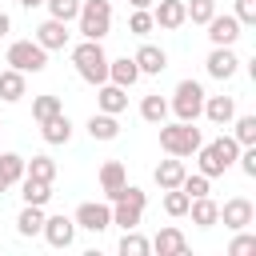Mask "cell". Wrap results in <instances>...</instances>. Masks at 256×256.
Returning <instances> with one entry per match:
<instances>
[{"instance_id": "obj_1", "label": "cell", "mask_w": 256, "mask_h": 256, "mask_svg": "<svg viewBox=\"0 0 256 256\" xmlns=\"http://www.w3.org/2000/svg\"><path fill=\"white\" fill-rule=\"evenodd\" d=\"M72 64H76V76L84 84H104L108 80V52L100 40H80L72 48Z\"/></svg>"}, {"instance_id": "obj_2", "label": "cell", "mask_w": 256, "mask_h": 256, "mask_svg": "<svg viewBox=\"0 0 256 256\" xmlns=\"http://www.w3.org/2000/svg\"><path fill=\"white\" fill-rule=\"evenodd\" d=\"M76 24L84 40H104L112 32V0H80Z\"/></svg>"}, {"instance_id": "obj_3", "label": "cell", "mask_w": 256, "mask_h": 256, "mask_svg": "<svg viewBox=\"0 0 256 256\" xmlns=\"http://www.w3.org/2000/svg\"><path fill=\"white\" fill-rule=\"evenodd\" d=\"M200 144H204V136H200L196 124H188V120L160 124V148H164L168 156H192Z\"/></svg>"}, {"instance_id": "obj_4", "label": "cell", "mask_w": 256, "mask_h": 256, "mask_svg": "<svg viewBox=\"0 0 256 256\" xmlns=\"http://www.w3.org/2000/svg\"><path fill=\"white\" fill-rule=\"evenodd\" d=\"M204 96H208V92H204L200 80H180L176 92H172V100H168V112H176V120L196 124L200 112H204Z\"/></svg>"}, {"instance_id": "obj_5", "label": "cell", "mask_w": 256, "mask_h": 256, "mask_svg": "<svg viewBox=\"0 0 256 256\" xmlns=\"http://www.w3.org/2000/svg\"><path fill=\"white\" fill-rule=\"evenodd\" d=\"M4 60H8V68H16V72H44L48 68V52L36 44V40H12L8 44V52H4Z\"/></svg>"}, {"instance_id": "obj_6", "label": "cell", "mask_w": 256, "mask_h": 256, "mask_svg": "<svg viewBox=\"0 0 256 256\" xmlns=\"http://www.w3.org/2000/svg\"><path fill=\"white\" fill-rule=\"evenodd\" d=\"M76 228H84V232H104V228H112V204L104 200H84L80 208H76Z\"/></svg>"}, {"instance_id": "obj_7", "label": "cell", "mask_w": 256, "mask_h": 256, "mask_svg": "<svg viewBox=\"0 0 256 256\" xmlns=\"http://www.w3.org/2000/svg\"><path fill=\"white\" fill-rule=\"evenodd\" d=\"M252 220H256L252 200H248V196H232V200H224V204H220V220H216V224H224V228L240 232V228H248Z\"/></svg>"}, {"instance_id": "obj_8", "label": "cell", "mask_w": 256, "mask_h": 256, "mask_svg": "<svg viewBox=\"0 0 256 256\" xmlns=\"http://www.w3.org/2000/svg\"><path fill=\"white\" fill-rule=\"evenodd\" d=\"M40 236L52 244V248H72V240H76V220L72 216H44V228H40Z\"/></svg>"}, {"instance_id": "obj_9", "label": "cell", "mask_w": 256, "mask_h": 256, "mask_svg": "<svg viewBox=\"0 0 256 256\" xmlns=\"http://www.w3.org/2000/svg\"><path fill=\"white\" fill-rule=\"evenodd\" d=\"M204 28H208V40H212V44H224V48H232V44L240 40V28H244V24H240L232 12H224V16H220V12H212V20H208Z\"/></svg>"}, {"instance_id": "obj_10", "label": "cell", "mask_w": 256, "mask_h": 256, "mask_svg": "<svg viewBox=\"0 0 256 256\" xmlns=\"http://www.w3.org/2000/svg\"><path fill=\"white\" fill-rule=\"evenodd\" d=\"M204 68H208V76H212V80H232V76H236V68H240V60H236V52H232V48L212 44V52H208Z\"/></svg>"}, {"instance_id": "obj_11", "label": "cell", "mask_w": 256, "mask_h": 256, "mask_svg": "<svg viewBox=\"0 0 256 256\" xmlns=\"http://www.w3.org/2000/svg\"><path fill=\"white\" fill-rule=\"evenodd\" d=\"M32 40H36V44H40L44 52H60V48H68V24H64V20H52V16H48V20H44V24L36 28V36H32Z\"/></svg>"}, {"instance_id": "obj_12", "label": "cell", "mask_w": 256, "mask_h": 256, "mask_svg": "<svg viewBox=\"0 0 256 256\" xmlns=\"http://www.w3.org/2000/svg\"><path fill=\"white\" fill-rule=\"evenodd\" d=\"M152 20H156V28H164V32H176V28H184V24H188L184 0H160V4L152 8Z\"/></svg>"}, {"instance_id": "obj_13", "label": "cell", "mask_w": 256, "mask_h": 256, "mask_svg": "<svg viewBox=\"0 0 256 256\" xmlns=\"http://www.w3.org/2000/svg\"><path fill=\"white\" fill-rule=\"evenodd\" d=\"M100 92H96V112H112V116H120L124 108H128V88H120V84H112V80H104V84H96Z\"/></svg>"}, {"instance_id": "obj_14", "label": "cell", "mask_w": 256, "mask_h": 256, "mask_svg": "<svg viewBox=\"0 0 256 256\" xmlns=\"http://www.w3.org/2000/svg\"><path fill=\"white\" fill-rule=\"evenodd\" d=\"M132 60H136L140 76H160V72L168 68V52H164V48H156V44H140Z\"/></svg>"}, {"instance_id": "obj_15", "label": "cell", "mask_w": 256, "mask_h": 256, "mask_svg": "<svg viewBox=\"0 0 256 256\" xmlns=\"http://www.w3.org/2000/svg\"><path fill=\"white\" fill-rule=\"evenodd\" d=\"M152 252H160V256H184V252H188V236L168 224V228H160V232L152 236Z\"/></svg>"}, {"instance_id": "obj_16", "label": "cell", "mask_w": 256, "mask_h": 256, "mask_svg": "<svg viewBox=\"0 0 256 256\" xmlns=\"http://www.w3.org/2000/svg\"><path fill=\"white\" fill-rule=\"evenodd\" d=\"M184 156H168V160H160L156 168H152V180L160 184V192L164 188H180V180H184Z\"/></svg>"}, {"instance_id": "obj_17", "label": "cell", "mask_w": 256, "mask_h": 256, "mask_svg": "<svg viewBox=\"0 0 256 256\" xmlns=\"http://www.w3.org/2000/svg\"><path fill=\"white\" fill-rule=\"evenodd\" d=\"M128 184V172H124V164L120 160H104L100 164V188H104V196H108V204L116 200V192Z\"/></svg>"}, {"instance_id": "obj_18", "label": "cell", "mask_w": 256, "mask_h": 256, "mask_svg": "<svg viewBox=\"0 0 256 256\" xmlns=\"http://www.w3.org/2000/svg\"><path fill=\"white\" fill-rule=\"evenodd\" d=\"M200 116H208L212 124H232V116H236V100L232 96H204V112Z\"/></svg>"}, {"instance_id": "obj_19", "label": "cell", "mask_w": 256, "mask_h": 256, "mask_svg": "<svg viewBox=\"0 0 256 256\" xmlns=\"http://www.w3.org/2000/svg\"><path fill=\"white\" fill-rule=\"evenodd\" d=\"M84 128H88V136H92V140H104V144L120 136V120H116L112 112H92Z\"/></svg>"}, {"instance_id": "obj_20", "label": "cell", "mask_w": 256, "mask_h": 256, "mask_svg": "<svg viewBox=\"0 0 256 256\" xmlns=\"http://www.w3.org/2000/svg\"><path fill=\"white\" fill-rule=\"evenodd\" d=\"M188 216H192L196 228H212L220 220V204L212 196H196V200H188Z\"/></svg>"}, {"instance_id": "obj_21", "label": "cell", "mask_w": 256, "mask_h": 256, "mask_svg": "<svg viewBox=\"0 0 256 256\" xmlns=\"http://www.w3.org/2000/svg\"><path fill=\"white\" fill-rule=\"evenodd\" d=\"M108 80H112V84H120V88H132V84L140 80V68H136V60H132V56L108 60Z\"/></svg>"}, {"instance_id": "obj_22", "label": "cell", "mask_w": 256, "mask_h": 256, "mask_svg": "<svg viewBox=\"0 0 256 256\" xmlns=\"http://www.w3.org/2000/svg\"><path fill=\"white\" fill-rule=\"evenodd\" d=\"M40 136H44V144H68V140H72V120H68L64 112H56L52 120L40 124Z\"/></svg>"}, {"instance_id": "obj_23", "label": "cell", "mask_w": 256, "mask_h": 256, "mask_svg": "<svg viewBox=\"0 0 256 256\" xmlns=\"http://www.w3.org/2000/svg\"><path fill=\"white\" fill-rule=\"evenodd\" d=\"M24 92H28V84H24V72H16V68H4V72H0V100H4V104H16V100H24Z\"/></svg>"}, {"instance_id": "obj_24", "label": "cell", "mask_w": 256, "mask_h": 256, "mask_svg": "<svg viewBox=\"0 0 256 256\" xmlns=\"http://www.w3.org/2000/svg\"><path fill=\"white\" fill-rule=\"evenodd\" d=\"M192 156H196V164H200V172H204L208 180H216V176H224V172H228V164L220 160V152H216L212 144H200Z\"/></svg>"}, {"instance_id": "obj_25", "label": "cell", "mask_w": 256, "mask_h": 256, "mask_svg": "<svg viewBox=\"0 0 256 256\" xmlns=\"http://www.w3.org/2000/svg\"><path fill=\"white\" fill-rule=\"evenodd\" d=\"M40 228H44V208L40 204H24V212L16 216V232L24 240H32V236H40Z\"/></svg>"}, {"instance_id": "obj_26", "label": "cell", "mask_w": 256, "mask_h": 256, "mask_svg": "<svg viewBox=\"0 0 256 256\" xmlns=\"http://www.w3.org/2000/svg\"><path fill=\"white\" fill-rule=\"evenodd\" d=\"M20 196H24V204H48L52 200V184L48 180H36V176H24L20 180Z\"/></svg>"}, {"instance_id": "obj_27", "label": "cell", "mask_w": 256, "mask_h": 256, "mask_svg": "<svg viewBox=\"0 0 256 256\" xmlns=\"http://www.w3.org/2000/svg\"><path fill=\"white\" fill-rule=\"evenodd\" d=\"M140 216H144L140 204H132V200H112V224H116V228H140Z\"/></svg>"}, {"instance_id": "obj_28", "label": "cell", "mask_w": 256, "mask_h": 256, "mask_svg": "<svg viewBox=\"0 0 256 256\" xmlns=\"http://www.w3.org/2000/svg\"><path fill=\"white\" fill-rule=\"evenodd\" d=\"M56 112H64V100H60V96H52V92H44V96H32V120H36V124L52 120Z\"/></svg>"}, {"instance_id": "obj_29", "label": "cell", "mask_w": 256, "mask_h": 256, "mask_svg": "<svg viewBox=\"0 0 256 256\" xmlns=\"http://www.w3.org/2000/svg\"><path fill=\"white\" fill-rule=\"evenodd\" d=\"M140 116H144L148 124H164V120H168V100H164L160 92L144 96V100H140Z\"/></svg>"}, {"instance_id": "obj_30", "label": "cell", "mask_w": 256, "mask_h": 256, "mask_svg": "<svg viewBox=\"0 0 256 256\" xmlns=\"http://www.w3.org/2000/svg\"><path fill=\"white\" fill-rule=\"evenodd\" d=\"M152 252V240H144L136 228H124L120 236V256H148Z\"/></svg>"}, {"instance_id": "obj_31", "label": "cell", "mask_w": 256, "mask_h": 256, "mask_svg": "<svg viewBox=\"0 0 256 256\" xmlns=\"http://www.w3.org/2000/svg\"><path fill=\"white\" fill-rule=\"evenodd\" d=\"M232 140L240 148L256 144V116H232Z\"/></svg>"}, {"instance_id": "obj_32", "label": "cell", "mask_w": 256, "mask_h": 256, "mask_svg": "<svg viewBox=\"0 0 256 256\" xmlns=\"http://www.w3.org/2000/svg\"><path fill=\"white\" fill-rule=\"evenodd\" d=\"M24 176H36V180H56V160L52 156H32V160H24Z\"/></svg>"}, {"instance_id": "obj_33", "label": "cell", "mask_w": 256, "mask_h": 256, "mask_svg": "<svg viewBox=\"0 0 256 256\" xmlns=\"http://www.w3.org/2000/svg\"><path fill=\"white\" fill-rule=\"evenodd\" d=\"M180 188L188 192V200H196V196H208V192H212V180H208L204 172H184Z\"/></svg>"}, {"instance_id": "obj_34", "label": "cell", "mask_w": 256, "mask_h": 256, "mask_svg": "<svg viewBox=\"0 0 256 256\" xmlns=\"http://www.w3.org/2000/svg\"><path fill=\"white\" fill-rule=\"evenodd\" d=\"M44 8H48V16H52V20L72 24V20H76V12H80V0H44Z\"/></svg>"}, {"instance_id": "obj_35", "label": "cell", "mask_w": 256, "mask_h": 256, "mask_svg": "<svg viewBox=\"0 0 256 256\" xmlns=\"http://www.w3.org/2000/svg\"><path fill=\"white\" fill-rule=\"evenodd\" d=\"M152 28H156L152 8H132V16H128V32H132V36H148Z\"/></svg>"}, {"instance_id": "obj_36", "label": "cell", "mask_w": 256, "mask_h": 256, "mask_svg": "<svg viewBox=\"0 0 256 256\" xmlns=\"http://www.w3.org/2000/svg\"><path fill=\"white\" fill-rule=\"evenodd\" d=\"M164 212L168 216H188V192L184 188H164Z\"/></svg>"}, {"instance_id": "obj_37", "label": "cell", "mask_w": 256, "mask_h": 256, "mask_svg": "<svg viewBox=\"0 0 256 256\" xmlns=\"http://www.w3.org/2000/svg\"><path fill=\"white\" fill-rule=\"evenodd\" d=\"M184 12L192 24H208L212 12H216V0H184Z\"/></svg>"}, {"instance_id": "obj_38", "label": "cell", "mask_w": 256, "mask_h": 256, "mask_svg": "<svg viewBox=\"0 0 256 256\" xmlns=\"http://www.w3.org/2000/svg\"><path fill=\"white\" fill-rule=\"evenodd\" d=\"M0 172L8 176V184H20V180H24V156L4 152V156H0Z\"/></svg>"}, {"instance_id": "obj_39", "label": "cell", "mask_w": 256, "mask_h": 256, "mask_svg": "<svg viewBox=\"0 0 256 256\" xmlns=\"http://www.w3.org/2000/svg\"><path fill=\"white\" fill-rule=\"evenodd\" d=\"M248 252H256V236L240 228V232H236V240L228 244V256H248Z\"/></svg>"}, {"instance_id": "obj_40", "label": "cell", "mask_w": 256, "mask_h": 256, "mask_svg": "<svg viewBox=\"0 0 256 256\" xmlns=\"http://www.w3.org/2000/svg\"><path fill=\"white\" fill-rule=\"evenodd\" d=\"M236 164H240V172H244L248 180H256V144H248V148H240V156H236Z\"/></svg>"}, {"instance_id": "obj_41", "label": "cell", "mask_w": 256, "mask_h": 256, "mask_svg": "<svg viewBox=\"0 0 256 256\" xmlns=\"http://www.w3.org/2000/svg\"><path fill=\"white\" fill-rule=\"evenodd\" d=\"M240 24H256V0H236V12H232Z\"/></svg>"}, {"instance_id": "obj_42", "label": "cell", "mask_w": 256, "mask_h": 256, "mask_svg": "<svg viewBox=\"0 0 256 256\" xmlns=\"http://www.w3.org/2000/svg\"><path fill=\"white\" fill-rule=\"evenodd\" d=\"M8 32H12V16H8V12H0V36H8Z\"/></svg>"}, {"instance_id": "obj_43", "label": "cell", "mask_w": 256, "mask_h": 256, "mask_svg": "<svg viewBox=\"0 0 256 256\" xmlns=\"http://www.w3.org/2000/svg\"><path fill=\"white\" fill-rule=\"evenodd\" d=\"M20 8H28V12H32V8H44V0H20Z\"/></svg>"}, {"instance_id": "obj_44", "label": "cell", "mask_w": 256, "mask_h": 256, "mask_svg": "<svg viewBox=\"0 0 256 256\" xmlns=\"http://www.w3.org/2000/svg\"><path fill=\"white\" fill-rule=\"evenodd\" d=\"M128 4H132V8H152L156 0H128Z\"/></svg>"}, {"instance_id": "obj_45", "label": "cell", "mask_w": 256, "mask_h": 256, "mask_svg": "<svg viewBox=\"0 0 256 256\" xmlns=\"http://www.w3.org/2000/svg\"><path fill=\"white\" fill-rule=\"evenodd\" d=\"M8 188H12V184H8V176H4V172H0V196H4V192H8Z\"/></svg>"}]
</instances>
